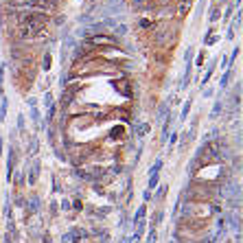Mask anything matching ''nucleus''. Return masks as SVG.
Returning <instances> with one entry per match:
<instances>
[{"label":"nucleus","mask_w":243,"mask_h":243,"mask_svg":"<svg viewBox=\"0 0 243 243\" xmlns=\"http://www.w3.org/2000/svg\"><path fill=\"white\" fill-rule=\"evenodd\" d=\"M20 24V35L22 37H37L40 33H44V24H46V15L44 13H22L18 18Z\"/></svg>","instance_id":"nucleus-1"}]
</instances>
